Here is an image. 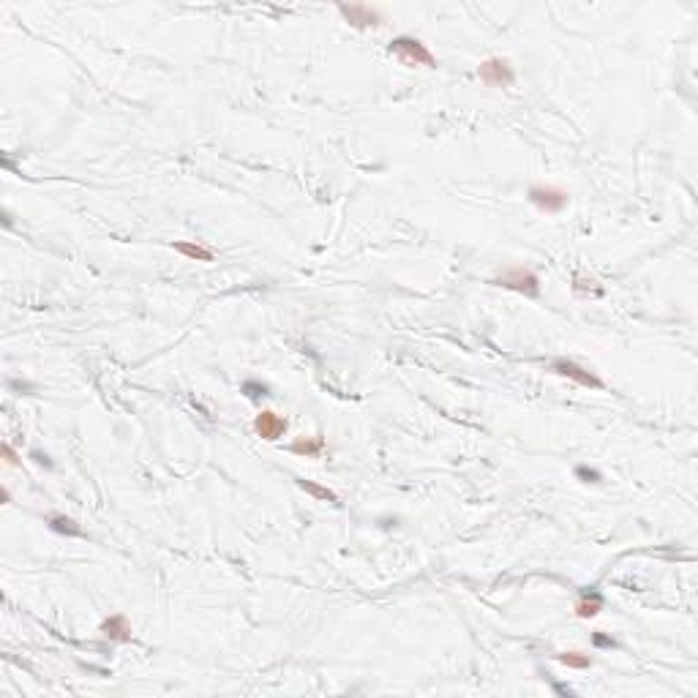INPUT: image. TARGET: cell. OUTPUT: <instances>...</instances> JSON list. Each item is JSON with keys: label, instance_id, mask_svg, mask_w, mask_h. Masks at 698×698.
Returning a JSON list of instances; mask_svg holds the SVG:
<instances>
[{"label": "cell", "instance_id": "6da1fadb", "mask_svg": "<svg viewBox=\"0 0 698 698\" xmlns=\"http://www.w3.org/2000/svg\"><path fill=\"white\" fill-rule=\"evenodd\" d=\"M502 289H510V292H518L530 300H537L540 298V278L537 273H532L530 268H521V265H510V268L499 270V275L491 281Z\"/></svg>", "mask_w": 698, "mask_h": 698}, {"label": "cell", "instance_id": "7a4b0ae2", "mask_svg": "<svg viewBox=\"0 0 698 698\" xmlns=\"http://www.w3.org/2000/svg\"><path fill=\"white\" fill-rule=\"evenodd\" d=\"M387 52L393 55V57H398L404 66L436 68V57L431 55V50L423 44V41L412 39V36H398V39H393V41H390V47H387Z\"/></svg>", "mask_w": 698, "mask_h": 698}, {"label": "cell", "instance_id": "3957f363", "mask_svg": "<svg viewBox=\"0 0 698 698\" xmlns=\"http://www.w3.org/2000/svg\"><path fill=\"white\" fill-rule=\"evenodd\" d=\"M478 77L488 88H510L516 82V71H513V66L505 57H488V60H483L481 68H478Z\"/></svg>", "mask_w": 698, "mask_h": 698}, {"label": "cell", "instance_id": "277c9868", "mask_svg": "<svg viewBox=\"0 0 698 698\" xmlns=\"http://www.w3.org/2000/svg\"><path fill=\"white\" fill-rule=\"evenodd\" d=\"M338 14L352 25V28H358V30H363V28H376V25H382L385 22V17H382V11L374 8V6H363V3H341L338 6Z\"/></svg>", "mask_w": 698, "mask_h": 698}, {"label": "cell", "instance_id": "5b68a950", "mask_svg": "<svg viewBox=\"0 0 698 698\" xmlns=\"http://www.w3.org/2000/svg\"><path fill=\"white\" fill-rule=\"evenodd\" d=\"M551 371L559 376H568V379H573L576 385L590 387V390H603V387H605L600 376L592 374L590 369H584V366H579V363H573V360H568V358L554 360V363H551Z\"/></svg>", "mask_w": 698, "mask_h": 698}, {"label": "cell", "instance_id": "8992f818", "mask_svg": "<svg viewBox=\"0 0 698 698\" xmlns=\"http://www.w3.org/2000/svg\"><path fill=\"white\" fill-rule=\"evenodd\" d=\"M530 202L543 213H559L568 205V194L554 186H532L530 188Z\"/></svg>", "mask_w": 698, "mask_h": 698}, {"label": "cell", "instance_id": "52a82bcc", "mask_svg": "<svg viewBox=\"0 0 698 698\" xmlns=\"http://www.w3.org/2000/svg\"><path fill=\"white\" fill-rule=\"evenodd\" d=\"M254 431H257V436H262L268 442H275V439H281L287 434V418L265 409V412H260L254 418Z\"/></svg>", "mask_w": 698, "mask_h": 698}, {"label": "cell", "instance_id": "ba28073f", "mask_svg": "<svg viewBox=\"0 0 698 698\" xmlns=\"http://www.w3.org/2000/svg\"><path fill=\"white\" fill-rule=\"evenodd\" d=\"M101 636L109 639V641H117V644H128L134 636H131V625L126 619V614H112L101 622Z\"/></svg>", "mask_w": 698, "mask_h": 698}, {"label": "cell", "instance_id": "9c48e42d", "mask_svg": "<svg viewBox=\"0 0 698 698\" xmlns=\"http://www.w3.org/2000/svg\"><path fill=\"white\" fill-rule=\"evenodd\" d=\"M289 450H292L295 456L317 458V456H322V450H324V436L322 434H317V436H298V439L289 445Z\"/></svg>", "mask_w": 698, "mask_h": 698}, {"label": "cell", "instance_id": "30bf717a", "mask_svg": "<svg viewBox=\"0 0 698 698\" xmlns=\"http://www.w3.org/2000/svg\"><path fill=\"white\" fill-rule=\"evenodd\" d=\"M600 611H603V597H600L597 592H581V597H579V603H576V617L592 619V617H597Z\"/></svg>", "mask_w": 698, "mask_h": 698}, {"label": "cell", "instance_id": "8fae6325", "mask_svg": "<svg viewBox=\"0 0 698 698\" xmlns=\"http://www.w3.org/2000/svg\"><path fill=\"white\" fill-rule=\"evenodd\" d=\"M573 292L579 295V298H603V287H600V281L597 278H592V275H573Z\"/></svg>", "mask_w": 698, "mask_h": 698}, {"label": "cell", "instance_id": "7c38bea8", "mask_svg": "<svg viewBox=\"0 0 698 698\" xmlns=\"http://www.w3.org/2000/svg\"><path fill=\"white\" fill-rule=\"evenodd\" d=\"M175 251L177 254H183V257H188V260H194V262H213V251L211 249H205V246H200V243H175Z\"/></svg>", "mask_w": 698, "mask_h": 698}, {"label": "cell", "instance_id": "4fadbf2b", "mask_svg": "<svg viewBox=\"0 0 698 698\" xmlns=\"http://www.w3.org/2000/svg\"><path fill=\"white\" fill-rule=\"evenodd\" d=\"M50 530L57 532V535H68V537L82 535V530H79L68 516H52V518H50Z\"/></svg>", "mask_w": 698, "mask_h": 698}, {"label": "cell", "instance_id": "5bb4252c", "mask_svg": "<svg viewBox=\"0 0 698 698\" xmlns=\"http://www.w3.org/2000/svg\"><path fill=\"white\" fill-rule=\"evenodd\" d=\"M298 485L306 491V494H311L314 499H320V502H330V505H336L338 502V496L330 491V488H324L320 483H311V481H298Z\"/></svg>", "mask_w": 698, "mask_h": 698}, {"label": "cell", "instance_id": "9a60e30c", "mask_svg": "<svg viewBox=\"0 0 698 698\" xmlns=\"http://www.w3.org/2000/svg\"><path fill=\"white\" fill-rule=\"evenodd\" d=\"M556 660L568 668H590L592 666V657L584 652H562V655H556Z\"/></svg>", "mask_w": 698, "mask_h": 698}, {"label": "cell", "instance_id": "2e32d148", "mask_svg": "<svg viewBox=\"0 0 698 698\" xmlns=\"http://www.w3.org/2000/svg\"><path fill=\"white\" fill-rule=\"evenodd\" d=\"M240 390L249 396V398H265V396H270V387L268 385H262V382H254V379H249V382H243L240 385Z\"/></svg>", "mask_w": 698, "mask_h": 698}, {"label": "cell", "instance_id": "e0dca14e", "mask_svg": "<svg viewBox=\"0 0 698 698\" xmlns=\"http://www.w3.org/2000/svg\"><path fill=\"white\" fill-rule=\"evenodd\" d=\"M576 478H579V481H584V483H600V481H603V475H600L597 469L584 467V464H581V467H576Z\"/></svg>", "mask_w": 698, "mask_h": 698}, {"label": "cell", "instance_id": "ac0fdd59", "mask_svg": "<svg viewBox=\"0 0 698 698\" xmlns=\"http://www.w3.org/2000/svg\"><path fill=\"white\" fill-rule=\"evenodd\" d=\"M592 644L603 646V649H614L617 641H614V639H608V636H603V633H594V636H592Z\"/></svg>", "mask_w": 698, "mask_h": 698}, {"label": "cell", "instance_id": "d6986e66", "mask_svg": "<svg viewBox=\"0 0 698 698\" xmlns=\"http://www.w3.org/2000/svg\"><path fill=\"white\" fill-rule=\"evenodd\" d=\"M3 458H6V464H8V467H17V464H19V456L14 453V447H11V445H3Z\"/></svg>", "mask_w": 698, "mask_h": 698}, {"label": "cell", "instance_id": "ffe728a7", "mask_svg": "<svg viewBox=\"0 0 698 698\" xmlns=\"http://www.w3.org/2000/svg\"><path fill=\"white\" fill-rule=\"evenodd\" d=\"M30 456H33V458H36V461H39V464H44V467H52V464H50V458H47V456H44V453H39V450H33V453H30Z\"/></svg>", "mask_w": 698, "mask_h": 698}]
</instances>
